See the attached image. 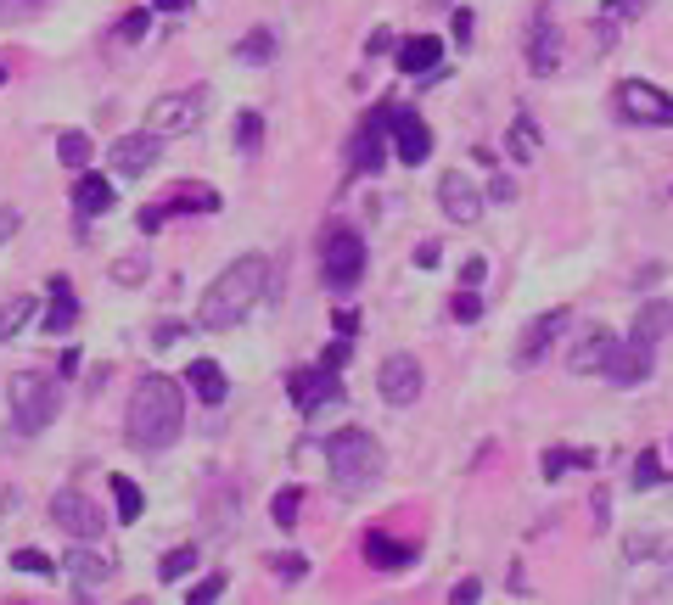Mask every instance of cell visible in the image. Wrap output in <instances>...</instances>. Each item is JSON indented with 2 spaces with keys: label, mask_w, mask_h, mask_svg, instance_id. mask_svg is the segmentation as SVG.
Here are the masks:
<instances>
[{
  "label": "cell",
  "mask_w": 673,
  "mask_h": 605,
  "mask_svg": "<svg viewBox=\"0 0 673 605\" xmlns=\"http://www.w3.org/2000/svg\"><path fill=\"white\" fill-rule=\"evenodd\" d=\"M186 432V393L180 381L163 376V370H146L129 393V409H124V437L129 449L141 454H169Z\"/></svg>",
  "instance_id": "1"
},
{
  "label": "cell",
  "mask_w": 673,
  "mask_h": 605,
  "mask_svg": "<svg viewBox=\"0 0 673 605\" xmlns=\"http://www.w3.org/2000/svg\"><path fill=\"white\" fill-rule=\"evenodd\" d=\"M264 286H270V258H236V264L219 275L208 292H202V314L197 325H208V331H230V325H242L247 314L258 309V297H264Z\"/></svg>",
  "instance_id": "2"
},
{
  "label": "cell",
  "mask_w": 673,
  "mask_h": 605,
  "mask_svg": "<svg viewBox=\"0 0 673 605\" xmlns=\"http://www.w3.org/2000/svg\"><path fill=\"white\" fill-rule=\"evenodd\" d=\"M382 443H376L365 426H348V432L326 437V477H331V493H343V499H359V493H371L376 477H382Z\"/></svg>",
  "instance_id": "3"
},
{
  "label": "cell",
  "mask_w": 673,
  "mask_h": 605,
  "mask_svg": "<svg viewBox=\"0 0 673 605\" xmlns=\"http://www.w3.org/2000/svg\"><path fill=\"white\" fill-rule=\"evenodd\" d=\"M6 404H12V432L34 437L57 421L62 387H57V376H45V370H17V376L6 381Z\"/></svg>",
  "instance_id": "4"
},
{
  "label": "cell",
  "mask_w": 673,
  "mask_h": 605,
  "mask_svg": "<svg viewBox=\"0 0 673 605\" xmlns=\"http://www.w3.org/2000/svg\"><path fill=\"white\" fill-rule=\"evenodd\" d=\"M320 281H326V292H354L359 281H365V236L348 225H337L326 236V247H320Z\"/></svg>",
  "instance_id": "5"
},
{
  "label": "cell",
  "mask_w": 673,
  "mask_h": 605,
  "mask_svg": "<svg viewBox=\"0 0 673 605\" xmlns=\"http://www.w3.org/2000/svg\"><path fill=\"white\" fill-rule=\"evenodd\" d=\"M208 90H174V96H163V101H152V107H146V129H152V135H163V141H169V135H191V129H202V118H208Z\"/></svg>",
  "instance_id": "6"
},
{
  "label": "cell",
  "mask_w": 673,
  "mask_h": 605,
  "mask_svg": "<svg viewBox=\"0 0 673 605\" xmlns=\"http://www.w3.org/2000/svg\"><path fill=\"white\" fill-rule=\"evenodd\" d=\"M612 113L623 118V124H673V96L657 85H645V79H623V85L612 90Z\"/></svg>",
  "instance_id": "7"
},
{
  "label": "cell",
  "mask_w": 673,
  "mask_h": 605,
  "mask_svg": "<svg viewBox=\"0 0 673 605\" xmlns=\"http://www.w3.org/2000/svg\"><path fill=\"white\" fill-rule=\"evenodd\" d=\"M287 393L298 404V415H320V409L343 404V370L331 365H298L287 376Z\"/></svg>",
  "instance_id": "8"
},
{
  "label": "cell",
  "mask_w": 673,
  "mask_h": 605,
  "mask_svg": "<svg viewBox=\"0 0 673 605\" xmlns=\"http://www.w3.org/2000/svg\"><path fill=\"white\" fill-rule=\"evenodd\" d=\"M387 118H393V107H371V113L359 118L354 141H348V169L354 174H382V163H387Z\"/></svg>",
  "instance_id": "9"
},
{
  "label": "cell",
  "mask_w": 673,
  "mask_h": 605,
  "mask_svg": "<svg viewBox=\"0 0 673 605\" xmlns=\"http://www.w3.org/2000/svg\"><path fill=\"white\" fill-rule=\"evenodd\" d=\"M421 359L416 353H393L382 370H376V393H382V404L387 409H410L421 398Z\"/></svg>",
  "instance_id": "10"
},
{
  "label": "cell",
  "mask_w": 673,
  "mask_h": 605,
  "mask_svg": "<svg viewBox=\"0 0 673 605\" xmlns=\"http://www.w3.org/2000/svg\"><path fill=\"white\" fill-rule=\"evenodd\" d=\"M651 370H657V348H651V342L617 337L612 353H606V365H601V376L612 381V387H640Z\"/></svg>",
  "instance_id": "11"
},
{
  "label": "cell",
  "mask_w": 673,
  "mask_h": 605,
  "mask_svg": "<svg viewBox=\"0 0 673 605\" xmlns=\"http://www.w3.org/2000/svg\"><path fill=\"white\" fill-rule=\"evenodd\" d=\"M51 521H57L62 533L85 538V544H90V538H101V533H107V516H101V510L90 505V499H85L79 488H62L57 499H51Z\"/></svg>",
  "instance_id": "12"
},
{
  "label": "cell",
  "mask_w": 673,
  "mask_h": 605,
  "mask_svg": "<svg viewBox=\"0 0 673 605\" xmlns=\"http://www.w3.org/2000/svg\"><path fill=\"white\" fill-rule=\"evenodd\" d=\"M387 135H393V152H399L404 169H421L432 157V135L427 124H421L416 107H393V118H387Z\"/></svg>",
  "instance_id": "13"
},
{
  "label": "cell",
  "mask_w": 673,
  "mask_h": 605,
  "mask_svg": "<svg viewBox=\"0 0 673 605\" xmlns=\"http://www.w3.org/2000/svg\"><path fill=\"white\" fill-rule=\"evenodd\" d=\"M158 157H163V135H152V129L118 135V141H113V174H118V180H141Z\"/></svg>",
  "instance_id": "14"
},
{
  "label": "cell",
  "mask_w": 673,
  "mask_h": 605,
  "mask_svg": "<svg viewBox=\"0 0 673 605\" xmlns=\"http://www.w3.org/2000/svg\"><path fill=\"white\" fill-rule=\"evenodd\" d=\"M522 51H528V68L539 73V79L561 68V29H556V17H550L545 6L533 12V23H528V45H522Z\"/></svg>",
  "instance_id": "15"
},
{
  "label": "cell",
  "mask_w": 673,
  "mask_h": 605,
  "mask_svg": "<svg viewBox=\"0 0 673 605\" xmlns=\"http://www.w3.org/2000/svg\"><path fill=\"white\" fill-rule=\"evenodd\" d=\"M567 320H573L567 309H550V314H539V320L528 325V337L516 342V365H522V370H528V365H539V359H545V353L556 348V337H567Z\"/></svg>",
  "instance_id": "16"
},
{
  "label": "cell",
  "mask_w": 673,
  "mask_h": 605,
  "mask_svg": "<svg viewBox=\"0 0 673 605\" xmlns=\"http://www.w3.org/2000/svg\"><path fill=\"white\" fill-rule=\"evenodd\" d=\"M612 342L617 337L606 331V325H584V331L573 337V348H567V370H573V376H601Z\"/></svg>",
  "instance_id": "17"
},
{
  "label": "cell",
  "mask_w": 673,
  "mask_h": 605,
  "mask_svg": "<svg viewBox=\"0 0 673 605\" xmlns=\"http://www.w3.org/2000/svg\"><path fill=\"white\" fill-rule=\"evenodd\" d=\"M438 202H444V213L455 225H477V213H483V191H477L460 169H449L444 180H438Z\"/></svg>",
  "instance_id": "18"
},
{
  "label": "cell",
  "mask_w": 673,
  "mask_h": 605,
  "mask_svg": "<svg viewBox=\"0 0 673 605\" xmlns=\"http://www.w3.org/2000/svg\"><path fill=\"white\" fill-rule=\"evenodd\" d=\"M359 549H365V561H371L376 572H404V566L421 555L410 538H393V533H382V527H371V533L359 538Z\"/></svg>",
  "instance_id": "19"
},
{
  "label": "cell",
  "mask_w": 673,
  "mask_h": 605,
  "mask_svg": "<svg viewBox=\"0 0 673 605\" xmlns=\"http://www.w3.org/2000/svg\"><path fill=\"white\" fill-rule=\"evenodd\" d=\"M113 202H118V185L107 180V174L79 169V180H73V213H79V219H101Z\"/></svg>",
  "instance_id": "20"
},
{
  "label": "cell",
  "mask_w": 673,
  "mask_h": 605,
  "mask_svg": "<svg viewBox=\"0 0 673 605\" xmlns=\"http://www.w3.org/2000/svg\"><path fill=\"white\" fill-rule=\"evenodd\" d=\"M62 572H68L79 589H96V583L113 577V561L96 555V549H85V538H79V544H68V555H62Z\"/></svg>",
  "instance_id": "21"
},
{
  "label": "cell",
  "mask_w": 673,
  "mask_h": 605,
  "mask_svg": "<svg viewBox=\"0 0 673 605\" xmlns=\"http://www.w3.org/2000/svg\"><path fill=\"white\" fill-rule=\"evenodd\" d=\"M73 320H79V297H73L68 275H51V303L40 309V325L51 337H62V331H73Z\"/></svg>",
  "instance_id": "22"
},
{
  "label": "cell",
  "mask_w": 673,
  "mask_h": 605,
  "mask_svg": "<svg viewBox=\"0 0 673 605\" xmlns=\"http://www.w3.org/2000/svg\"><path fill=\"white\" fill-rule=\"evenodd\" d=\"M438 57H444V40H438V34H416V40H404L399 51H393V62H399L404 73H438Z\"/></svg>",
  "instance_id": "23"
},
{
  "label": "cell",
  "mask_w": 673,
  "mask_h": 605,
  "mask_svg": "<svg viewBox=\"0 0 673 605\" xmlns=\"http://www.w3.org/2000/svg\"><path fill=\"white\" fill-rule=\"evenodd\" d=\"M191 393L202 398V404L214 409V404H225V393H230V381H225V370L214 365V359H191Z\"/></svg>",
  "instance_id": "24"
},
{
  "label": "cell",
  "mask_w": 673,
  "mask_h": 605,
  "mask_svg": "<svg viewBox=\"0 0 673 605\" xmlns=\"http://www.w3.org/2000/svg\"><path fill=\"white\" fill-rule=\"evenodd\" d=\"M668 331H673V303H645V309L634 314V331H629V337H634V342H651V348H657Z\"/></svg>",
  "instance_id": "25"
},
{
  "label": "cell",
  "mask_w": 673,
  "mask_h": 605,
  "mask_svg": "<svg viewBox=\"0 0 673 605\" xmlns=\"http://www.w3.org/2000/svg\"><path fill=\"white\" fill-rule=\"evenodd\" d=\"M634 17H645V0H601V12H595V34H612L617 40V29L623 23H634Z\"/></svg>",
  "instance_id": "26"
},
{
  "label": "cell",
  "mask_w": 673,
  "mask_h": 605,
  "mask_svg": "<svg viewBox=\"0 0 673 605\" xmlns=\"http://www.w3.org/2000/svg\"><path fill=\"white\" fill-rule=\"evenodd\" d=\"M29 320H40V303H34V297H12V303L0 309V342L23 337V325Z\"/></svg>",
  "instance_id": "27"
},
{
  "label": "cell",
  "mask_w": 673,
  "mask_h": 605,
  "mask_svg": "<svg viewBox=\"0 0 673 605\" xmlns=\"http://www.w3.org/2000/svg\"><path fill=\"white\" fill-rule=\"evenodd\" d=\"M505 152L516 157V163H528L533 152H539V129H533V118H511V129H505Z\"/></svg>",
  "instance_id": "28"
},
{
  "label": "cell",
  "mask_w": 673,
  "mask_h": 605,
  "mask_svg": "<svg viewBox=\"0 0 673 605\" xmlns=\"http://www.w3.org/2000/svg\"><path fill=\"white\" fill-rule=\"evenodd\" d=\"M573 465H584V471H589V465H595V454H589V449H550L545 454V482H561Z\"/></svg>",
  "instance_id": "29"
},
{
  "label": "cell",
  "mask_w": 673,
  "mask_h": 605,
  "mask_svg": "<svg viewBox=\"0 0 673 605\" xmlns=\"http://www.w3.org/2000/svg\"><path fill=\"white\" fill-rule=\"evenodd\" d=\"M270 516H275V527H281V533H292V527H298V516H303V488H281V493H275Z\"/></svg>",
  "instance_id": "30"
},
{
  "label": "cell",
  "mask_w": 673,
  "mask_h": 605,
  "mask_svg": "<svg viewBox=\"0 0 673 605\" xmlns=\"http://www.w3.org/2000/svg\"><path fill=\"white\" fill-rule=\"evenodd\" d=\"M236 57H242V62H258V68H264V62H275V34H270V29H253V34H242V45H236Z\"/></svg>",
  "instance_id": "31"
},
{
  "label": "cell",
  "mask_w": 673,
  "mask_h": 605,
  "mask_svg": "<svg viewBox=\"0 0 673 605\" xmlns=\"http://www.w3.org/2000/svg\"><path fill=\"white\" fill-rule=\"evenodd\" d=\"M113 499H118V521H141L146 499H141V488H135L129 477H113Z\"/></svg>",
  "instance_id": "32"
},
{
  "label": "cell",
  "mask_w": 673,
  "mask_h": 605,
  "mask_svg": "<svg viewBox=\"0 0 673 605\" xmlns=\"http://www.w3.org/2000/svg\"><path fill=\"white\" fill-rule=\"evenodd\" d=\"M57 157L68 163V169H90V135H79V129H68L57 141Z\"/></svg>",
  "instance_id": "33"
},
{
  "label": "cell",
  "mask_w": 673,
  "mask_h": 605,
  "mask_svg": "<svg viewBox=\"0 0 673 605\" xmlns=\"http://www.w3.org/2000/svg\"><path fill=\"white\" fill-rule=\"evenodd\" d=\"M191 566H197V544H180V549H169V555L158 561V577H163V583H174V577H186Z\"/></svg>",
  "instance_id": "34"
},
{
  "label": "cell",
  "mask_w": 673,
  "mask_h": 605,
  "mask_svg": "<svg viewBox=\"0 0 673 605\" xmlns=\"http://www.w3.org/2000/svg\"><path fill=\"white\" fill-rule=\"evenodd\" d=\"M449 314H455L460 325H477V320H483V297H477V286H460V292L449 297Z\"/></svg>",
  "instance_id": "35"
},
{
  "label": "cell",
  "mask_w": 673,
  "mask_h": 605,
  "mask_svg": "<svg viewBox=\"0 0 673 605\" xmlns=\"http://www.w3.org/2000/svg\"><path fill=\"white\" fill-rule=\"evenodd\" d=\"M258 135H264V118H258V113L236 118V152H258Z\"/></svg>",
  "instance_id": "36"
},
{
  "label": "cell",
  "mask_w": 673,
  "mask_h": 605,
  "mask_svg": "<svg viewBox=\"0 0 673 605\" xmlns=\"http://www.w3.org/2000/svg\"><path fill=\"white\" fill-rule=\"evenodd\" d=\"M12 566H17V572H34V577L57 572V566H51V555H40V549H12Z\"/></svg>",
  "instance_id": "37"
},
{
  "label": "cell",
  "mask_w": 673,
  "mask_h": 605,
  "mask_svg": "<svg viewBox=\"0 0 673 605\" xmlns=\"http://www.w3.org/2000/svg\"><path fill=\"white\" fill-rule=\"evenodd\" d=\"M113 281H118V286H141V281H146V253H129V258H118Z\"/></svg>",
  "instance_id": "38"
},
{
  "label": "cell",
  "mask_w": 673,
  "mask_h": 605,
  "mask_svg": "<svg viewBox=\"0 0 673 605\" xmlns=\"http://www.w3.org/2000/svg\"><path fill=\"white\" fill-rule=\"evenodd\" d=\"M40 6H45V0H0V29H6V23H23V17H34Z\"/></svg>",
  "instance_id": "39"
},
{
  "label": "cell",
  "mask_w": 673,
  "mask_h": 605,
  "mask_svg": "<svg viewBox=\"0 0 673 605\" xmlns=\"http://www.w3.org/2000/svg\"><path fill=\"white\" fill-rule=\"evenodd\" d=\"M662 477H668V471L657 465V454H640V460H634V488H651V482H662Z\"/></svg>",
  "instance_id": "40"
},
{
  "label": "cell",
  "mask_w": 673,
  "mask_h": 605,
  "mask_svg": "<svg viewBox=\"0 0 673 605\" xmlns=\"http://www.w3.org/2000/svg\"><path fill=\"white\" fill-rule=\"evenodd\" d=\"M275 577H287V583H298V577H309V561L303 555H275Z\"/></svg>",
  "instance_id": "41"
},
{
  "label": "cell",
  "mask_w": 673,
  "mask_h": 605,
  "mask_svg": "<svg viewBox=\"0 0 673 605\" xmlns=\"http://www.w3.org/2000/svg\"><path fill=\"white\" fill-rule=\"evenodd\" d=\"M472 600H483V583L477 577H460L455 589H449V605H472Z\"/></svg>",
  "instance_id": "42"
},
{
  "label": "cell",
  "mask_w": 673,
  "mask_h": 605,
  "mask_svg": "<svg viewBox=\"0 0 673 605\" xmlns=\"http://www.w3.org/2000/svg\"><path fill=\"white\" fill-rule=\"evenodd\" d=\"M219 594H225V572H214L208 583H202V589H191L186 600H191V605H208V600H219Z\"/></svg>",
  "instance_id": "43"
},
{
  "label": "cell",
  "mask_w": 673,
  "mask_h": 605,
  "mask_svg": "<svg viewBox=\"0 0 673 605\" xmlns=\"http://www.w3.org/2000/svg\"><path fill=\"white\" fill-rule=\"evenodd\" d=\"M348 353H354V337H337V342H331V348H326V359H320V365L343 370V365H348Z\"/></svg>",
  "instance_id": "44"
},
{
  "label": "cell",
  "mask_w": 673,
  "mask_h": 605,
  "mask_svg": "<svg viewBox=\"0 0 673 605\" xmlns=\"http://www.w3.org/2000/svg\"><path fill=\"white\" fill-rule=\"evenodd\" d=\"M472 6H455V45H472Z\"/></svg>",
  "instance_id": "45"
},
{
  "label": "cell",
  "mask_w": 673,
  "mask_h": 605,
  "mask_svg": "<svg viewBox=\"0 0 673 605\" xmlns=\"http://www.w3.org/2000/svg\"><path fill=\"white\" fill-rule=\"evenodd\" d=\"M146 34V12H129L124 23H118V40H141Z\"/></svg>",
  "instance_id": "46"
},
{
  "label": "cell",
  "mask_w": 673,
  "mask_h": 605,
  "mask_svg": "<svg viewBox=\"0 0 673 605\" xmlns=\"http://www.w3.org/2000/svg\"><path fill=\"white\" fill-rule=\"evenodd\" d=\"M483 275H488L483 258H466V264H460V286H483Z\"/></svg>",
  "instance_id": "47"
},
{
  "label": "cell",
  "mask_w": 673,
  "mask_h": 605,
  "mask_svg": "<svg viewBox=\"0 0 673 605\" xmlns=\"http://www.w3.org/2000/svg\"><path fill=\"white\" fill-rule=\"evenodd\" d=\"M158 225H169V219H163V202H152V208H141V230H146V236H158Z\"/></svg>",
  "instance_id": "48"
},
{
  "label": "cell",
  "mask_w": 673,
  "mask_h": 605,
  "mask_svg": "<svg viewBox=\"0 0 673 605\" xmlns=\"http://www.w3.org/2000/svg\"><path fill=\"white\" fill-rule=\"evenodd\" d=\"M438 258H444V247H438V241H421V247H416V264L421 269H438Z\"/></svg>",
  "instance_id": "49"
},
{
  "label": "cell",
  "mask_w": 673,
  "mask_h": 605,
  "mask_svg": "<svg viewBox=\"0 0 673 605\" xmlns=\"http://www.w3.org/2000/svg\"><path fill=\"white\" fill-rule=\"evenodd\" d=\"M17 225H23V213H17V208H0V241H12Z\"/></svg>",
  "instance_id": "50"
},
{
  "label": "cell",
  "mask_w": 673,
  "mask_h": 605,
  "mask_svg": "<svg viewBox=\"0 0 673 605\" xmlns=\"http://www.w3.org/2000/svg\"><path fill=\"white\" fill-rule=\"evenodd\" d=\"M589 499H595V505H589L595 510V527H606V516H612V493H589Z\"/></svg>",
  "instance_id": "51"
},
{
  "label": "cell",
  "mask_w": 673,
  "mask_h": 605,
  "mask_svg": "<svg viewBox=\"0 0 673 605\" xmlns=\"http://www.w3.org/2000/svg\"><path fill=\"white\" fill-rule=\"evenodd\" d=\"M354 331H359V314L343 309V314H337V337H354Z\"/></svg>",
  "instance_id": "52"
},
{
  "label": "cell",
  "mask_w": 673,
  "mask_h": 605,
  "mask_svg": "<svg viewBox=\"0 0 673 605\" xmlns=\"http://www.w3.org/2000/svg\"><path fill=\"white\" fill-rule=\"evenodd\" d=\"M57 370H62V376H79V348H68V353H62V359H57Z\"/></svg>",
  "instance_id": "53"
},
{
  "label": "cell",
  "mask_w": 673,
  "mask_h": 605,
  "mask_svg": "<svg viewBox=\"0 0 673 605\" xmlns=\"http://www.w3.org/2000/svg\"><path fill=\"white\" fill-rule=\"evenodd\" d=\"M387 51H393V34L376 29V34H371V57H387Z\"/></svg>",
  "instance_id": "54"
},
{
  "label": "cell",
  "mask_w": 673,
  "mask_h": 605,
  "mask_svg": "<svg viewBox=\"0 0 673 605\" xmlns=\"http://www.w3.org/2000/svg\"><path fill=\"white\" fill-rule=\"evenodd\" d=\"M488 197H500V202H511V197H516V185H511V180H488Z\"/></svg>",
  "instance_id": "55"
},
{
  "label": "cell",
  "mask_w": 673,
  "mask_h": 605,
  "mask_svg": "<svg viewBox=\"0 0 673 605\" xmlns=\"http://www.w3.org/2000/svg\"><path fill=\"white\" fill-rule=\"evenodd\" d=\"M152 6H158V12H191L197 0H152Z\"/></svg>",
  "instance_id": "56"
},
{
  "label": "cell",
  "mask_w": 673,
  "mask_h": 605,
  "mask_svg": "<svg viewBox=\"0 0 673 605\" xmlns=\"http://www.w3.org/2000/svg\"><path fill=\"white\" fill-rule=\"evenodd\" d=\"M12 510H17V493H12V488H0V516H12Z\"/></svg>",
  "instance_id": "57"
},
{
  "label": "cell",
  "mask_w": 673,
  "mask_h": 605,
  "mask_svg": "<svg viewBox=\"0 0 673 605\" xmlns=\"http://www.w3.org/2000/svg\"><path fill=\"white\" fill-rule=\"evenodd\" d=\"M0 85H6V62H0Z\"/></svg>",
  "instance_id": "58"
},
{
  "label": "cell",
  "mask_w": 673,
  "mask_h": 605,
  "mask_svg": "<svg viewBox=\"0 0 673 605\" xmlns=\"http://www.w3.org/2000/svg\"><path fill=\"white\" fill-rule=\"evenodd\" d=\"M668 577H673V561H668Z\"/></svg>",
  "instance_id": "59"
}]
</instances>
